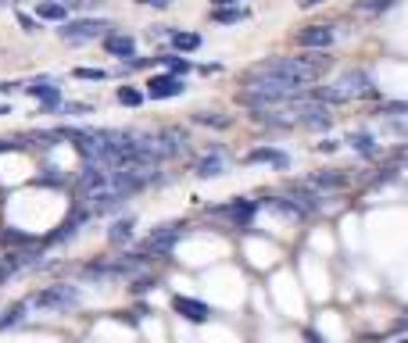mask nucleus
Instances as JSON below:
<instances>
[{"label":"nucleus","mask_w":408,"mask_h":343,"mask_svg":"<svg viewBox=\"0 0 408 343\" xmlns=\"http://www.w3.org/2000/svg\"><path fill=\"white\" fill-rule=\"evenodd\" d=\"M72 76L76 79H108V72H101V68H76Z\"/></svg>","instance_id":"27"},{"label":"nucleus","mask_w":408,"mask_h":343,"mask_svg":"<svg viewBox=\"0 0 408 343\" xmlns=\"http://www.w3.org/2000/svg\"><path fill=\"white\" fill-rule=\"evenodd\" d=\"M133 218H118V222H111V229H108V240L115 243V247H122V243H129L133 240Z\"/></svg>","instance_id":"18"},{"label":"nucleus","mask_w":408,"mask_h":343,"mask_svg":"<svg viewBox=\"0 0 408 343\" xmlns=\"http://www.w3.org/2000/svg\"><path fill=\"white\" fill-rule=\"evenodd\" d=\"M215 8H230V4H240V0H212Z\"/></svg>","instance_id":"36"},{"label":"nucleus","mask_w":408,"mask_h":343,"mask_svg":"<svg viewBox=\"0 0 408 343\" xmlns=\"http://www.w3.org/2000/svg\"><path fill=\"white\" fill-rule=\"evenodd\" d=\"M197 122L200 126H215V129H226L230 126V118H219V115H197Z\"/></svg>","instance_id":"26"},{"label":"nucleus","mask_w":408,"mask_h":343,"mask_svg":"<svg viewBox=\"0 0 408 343\" xmlns=\"http://www.w3.org/2000/svg\"><path fill=\"white\" fill-rule=\"evenodd\" d=\"M61 4H65L68 11H72V8H79V11H83V8H93V4H101V0H61Z\"/></svg>","instance_id":"28"},{"label":"nucleus","mask_w":408,"mask_h":343,"mask_svg":"<svg viewBox=\"0 0 408 343\" xmlns=\"http://www.w3.org/2000/svg\"><path fill=\"white\" fill-rule=\"evenodd\" d=\"M133 4H147V8H168L172 0H133Z\"/></svg>","instance_id":"31"},{"label":"nucleus","mask_w":408,"mask_h":343,"mask_svg":"<svg viewBox=\"0 0 408 343\" xmlns=\"http://www.w3.org/2000/svg\"><path fill=\"white\" fill-rule=\"evenodd\" d=\"M183 222H168V225H158L154 232H151V240H147V254H172V247L179 243V236H183Z\"/></svg>","instance_id":"5"},{"label":"nucleus","mask_w":408,"mask_h":343,"mask_svg":"<svg viewBox=\"0 0 408 343\" xmlns=\"http://www.w3.org/2000/svg\"><path fill=\"white\" fill-rule=\"evenodd\" d=\"M330 61L326 58H280V61H265L251 72V79H272V83H283V86H294V90H305L312 86L322 68Z\"/></svg>","instance_id":"1"},{"label":"nucleus","mask_w":408,"mask_h":343,"mask_svg":"<svg viewBox=\"0 0 408 343\" xmlns=\"http://www.w3.org/2000/svg\"><path fill=\"white\" fill-rule=\"evenodd\" d=\"M212 19H215V22H240V19H248V11H244V8H215Z\"/></svg>","instance_id":"23"},{"label":"nucleus","mask_w":408,"mask_h":343,"mask_svg":"<svg viewBox=\"0 0 408 343\" xmlns=\"http://www.w3.org/2000/svg\"><path fill=\"white\" fill-rule=\"evenodd\" d=\"M168 68H172V76H183V72H190V61H183V58H161Z\"/></svg>","instance_id":"25"},{"label":"nucleus","mask_w":408,"mask_h":343,"mask_svg":"<svg viewBox=\"0 0 408 343\" xmlns=\"http://www.w3.org/2000/svg\"><path fill=\"white\" fill-rule=\"evenodd\" d=\"M333 40H337V29H333V26H308V29L297 36V43L308 47V51H326Z\"/></svg>","instance_id":"9"},{"label":"nucleus","mask_w":408,"mask_h":343,"mask_svg":"<svg viewBox=\"0 0 408 343\" xmlns=\"http://www.w3.org/2000/svg\"><path fill=\"white\" fill-rule=\"evenodd\" d=\"M118 104H126V108H140V104H143V93L133 90V86H122V90H118Z\"/></svg>","instance_id":"24"},{"label":"nucleus","mask_w":408,"mask_h":343,"mask_svg":"<svg viewBox=\"0 0 408 343\" xmlns=\"http://www.w3.org/2000/svg\"><path fill=\"white\" fill-rule=\"evenodd\" d=\"M379 115H408V104H383Z\"/></svg>","instance_id":"29"},{"label":"nucleus","mask_w":408,"mask_h":343,"mask_svg":"<svg viewBox=\"0 0 408 343\" xmlns=\"http://www.w3.org/2000/svg\"><path fill=\"white\" fill-rule=\"evenodd\" d=\"M390 8H394V0H358V4H355V15L376 19V15H383V11H390Z\"/></svg>","instance_id":"19"},{"label":"nucleus","mask_w":408,"mask_h":343,"mask_svg":"<svg viewBox=\"0 0 408 343\" xmlns=\"http://www.w3.org/2000/svg\"><path fill=\"white\" fill-rule=\"evenodd\" d=\"M0 115H11V108H8V104H0Z\"/></svg>","instance_id":"37"},{"label":"nucleus","mask_w":408,"mask_h":343,"mask_svg":"<svg viewBox=\"0 0 408 343\" xmlns=\"http://www.w3.org/2000/svg\"><path fill=\"white\" fill-rule=\"evenodd\" d=\"M372 93H376V86H372V79H369L365 72H344L333 86L312 90L308 97L330 108V104H347V101H355V97H372Z\"/></svg>","instance_id":"2"},{"label":"nucleus","mask_w":408,"mask_h":343,"mask_svg":"<svg viewBox=\"0 0 408 343\" xmlns=\"http://www.w3.org/2000/svg\"><path fill=\"white\" fill-rule=\"evenodd\" d=\"M65 111H68V115H86V111H90V104H68Z\"/></svg>","instance_id":"32"},{"label":"nucleus","mask_w":408,"mask_h":343,"mask_svg":"<svg viewBox=\"0 0 408 343\" xmlns=\"http://www.w3.org/2000/svg\"><path fill=\"white\" fill-rule=\"evenodd\" d=\"M248 161H262V165H272V168H290V158L276 147H258L248 154Z\"/></svg>","instance_id":"14"},{"label":"nucleus","mask_w":408,"mask_h":343,"mask_svg":"<svg viewBox=\"0 0 408 343\" xmlns=\"http://www.w3.org/2000/svg\"><path fill=\"white\" fill-rule=\"evenodd\" d=\"M301 8H319V4H326V0H297Z\"/></svg>","instance_id":"35"},{"label":"nucleus","mask_w":408,"mask_h":343,"mask_svg":"<svg viewBox=\"0 0 408 343\" xmlns=\"http://www.w3.org/2000/svg\"><path fill=\"white\" fill-rule=\"evenodd\" d=\"M200 179H215V175H223L226 172V154L223 150H212V154H204L200 161H197V168H193Z\"/></svg>","instance_id":"11"},{"label":"nucleus","mask_w":408,"mask_h":343,"mask_svg":"<svg viewBox=\"0 0 408 343\" xmlns=\"http://www.w3.org/2000/svg\"><path fill=\"white\" fill-rule=\"evenodd\" d=\"M312 183H315L319 190H344V186H347V175H340V168H333V172L312 175Z\"/></svg>","instance_id":"20"},{"label":"nucleus","mask_w":408,"mask_h":343,"mask_svg":"<svg viewBox=\"0 0 408 343\" xmlns=\"http://www.w3.org/2000/svg\"><path fill=\"white\" fill-rule=\"evenodd\" d=\"M22 143H15V140H0V154H8V150H19Z\"/></svg>","instance_id":"33"},{"label":"nucleus","mask_w":408,"mask_h":343,"mask_svg":"<svg viewBox=\"0 0 408 343\" xmlns=\"http://www.w3.org/2000/svg\"><path fill=\"white\" fill-rule=\"evenodd\" d=\"M86 218H90V211H76V215H72L68 222H61V229H58V232L51 236V243H65V240H72V236L79 232V225H83Z\"/></svg>","instance_id":"16"},{"label":"nucleus","mask_w":408,"mask_h":343,"mask_svg":"<svg viewBox=\"0 0 408 343\" xmlns=\"http://www.w3.org/2000/svg\"><path fill=\"white\" fill-rule=\"evenodd\" d=\"M212 215H215V218H230L233 225H248V222L255 218V204H251V200H230V204L215 208Z\"/></svg>","instance_id":"10"},{"label":"nucleus","mask_w":408,"mask_h":343,"mask_svg":"<svg viewBox=\"0 0 408 343\" xmlns=\"http://www.w3.org/2000/svg\"><path fill=\"white\" fill-rule=\"evenodd\" d=\"M347 143H351V150H358V154H365V158H369V154H376V140H372L369 133H351V136H347Z\"/></svg>","instance_id":"21"},{"label":"nucleus","mask_w":408,"mask_h":343,"mask_svg":"<svg viewBox=\"0 0 408 343\" xmlns=\"http://www.w3.org/2000/svg\"><path fill=\"white\" fill-rule=\"evenodd\" d=\"M108 29H111V22H104V19H79V22H65L58 29V36L65 43H90L97 36H108Z\"/></svg>","instance_id":"3"},{"label":"nucleus","mask_w":408,"mask_h":343,"mask_svg":"<svg viewBox=\"0 0 408 343\" xmlns=\"http://www.w3.org/2000/svg\"><path fill=\"white\" fill-rule=\"evenodd\" d=\"M0 4H11V0H0Z\"/></svg>","instance_id":"38"},{"label":"nucleus","mask_w":408,"mask_h":343,"mask_svg":"<svg viewBox=\"0 0 408 343\" xmlns=\"http://www.w3.org/2000/svg\"><path fill=\"white\" fill-rule=\"evenodd\" d=\"M104 47H108L111 58H122V61H129V58L136 54L133 36H122V33H108V36H104Z\"/></svg>","instance_id":"12"},{"label":"nucleus","mask_w":408,"mask_h":343,"mask_svg":"<svg viewBox=\"0 0 408 343\" xmlns=\"http://www.w3.org/2000/svg\"><path fill=\"white\" fill-rule=\"evenodd\" d=\"M172 47L175 51H197L200 47V36L197 33H172Z\"/></svg>","instance_id":"22"},{"label":"nucleus","mask_w":408,"mask_h":343,"mask_svg":"<svg viewBox=\"0 0 408 343\" xmlns=\"http://www.w3.org/2000/svg\"><path fill=\"white\" fill-rule=\"evenodd\" d=\"M36 15H40L44 22H65V19H68V8L61 4V0H40Z\"/></svg>","instance_id":"15"},{"label":"nucleus","mask_w":408,"mask_h":343,"mask_svg":"<svg viewBox=\"0 0 408 343\" xmlns=\"http://www.w3.org/2000/svg\"><path fill=\"white\" fill-rule=\"evenodd\" d=\"M172 311L183 314L186 322H208L212 318V307L204 300H193V297H172Z\"/></svg>","instance_id":"7"},{"label":"nucleus","mask_w":408,"mask_h":343,"mask_svg":"<svg viewBox=\"0 0 408 343\" xmlns=\"http://www.w3.org/2000/svg\"><path fill=\"white\" fill-rule=\"evenodd\" d=\"M26 93H33V97H36V101H40L47 111L61 108V93H58V86H54V83H47V79H44V83H33V86H26Z\"/></svg>","instance_id":"13"},{"label":"nucleus","mask_w":408,"mask_h":343,"mask_svg":"<svg viewBox=\"0 0 408 343\" xmlns=\"http://www.w3.org/2000/svg\"><path fill=\"white\" fill-rule=\"evenodd\" d=\"M19 26H22L26 33H36V19H29L26 11H19Z\"/></svg>","instance_id":"30"},{"label":"nucleus","mask_w":408,"mask_h":343,"mask_svg":"<svg viewBox=\"0 0 408 343\" xmlns=\"http://www.w3.org/2000/svg\"><path fill=\"white\" fill-rule=\"evenodd\" d=\"M186 86H183V79L179 76H154L151 83H147V97L151 101H168V97H179Z\"/></svg>","instance_id":"8"},{"label":"nucleus","mask_w":408,"mask_h":343,"mask_svg":"<svg viewBox=\"0 0 408 343\" xmlns=\"http://www.w3.org/2000/svg\"><path fill=\"white\" fill-rule=\"evenodd\" d=\"M0 90H11V86H0Z\"/></svg>","instance_id":"39"},{"label":"nucleus","mask_w":408,"mask_h":343,"mask_svg":"<svg viewBox=\"0 0 408 343\" xmlns=\"http://www.w3.org/2000/svg\"><path fill=\"white\" fill-rule=\"evenodd\" d=\"M33 304L44 311H72V307H79V290L72 282H58V286H47L44 293H36Z\"/></svg>","instance_id":"4"},{"label":"nucleus","mask_w":408,"mask_h":343,"mask_svg":"<svg viewBox=\"0 0 408 343\" xmlns=\"http://www.w3.org/2000/svg\"><path fill=\"white\" fill-rule=\"evenodd\" d=\"M133 290H136V293H147V290H151V279H136Z\"/></svg>","instance_id":"34"},{"label":"nucleus","mask_w":408,"mask_h":343,"mask_svg":"<svg viewBox=\"0 0 408 343\" xmlns=\"http://www.w3.org/2000/svg\"><path fill=\"white\" fill-rule=\"evenodd\" d=\"M404 343H408V339H404Z\"/></svg>","instance_id":"40"},{"label":"nucleus","mask_w":408,"mask_h":343,"mask_svg":"<svg viewBox=\"0 0 408 343\" xmlns=\"http://www.w3.org/2000/svg\"><path fill=\"white\" fill-rule=\"evenodd\" d=\"M26 314H29V300H19V304L4 307V311H0V332H4V329H11V325H19Z\"/></svg>","instance_id":"17"},{"label":"nucleus","mask_w":408,"mask_h":343,"mask_svg":"<svg viewBox=\"0 0 408 343\" xmlns=\"http://www.w3.org/2000/svg\"><path fill=\"white\" fill-rule=\"evenodd\" d=\"M290 115H294L297 126H308V129H326V126H330V108L319 104V101H312V97H308V104L294 108Z\"/></svg>","instance_id":"6"}]
</instances>
